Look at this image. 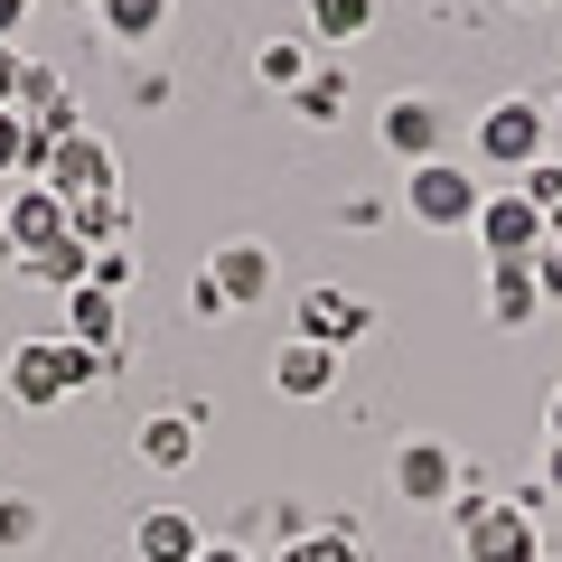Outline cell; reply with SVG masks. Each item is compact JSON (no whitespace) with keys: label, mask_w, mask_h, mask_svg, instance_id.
<instances>
[{"label":"cell","mask_w":562,"mask_h":562,"mask_svg":"<svg viewBox=\"0 0 562 562\" xmlns=\"http://www.w3.org/2000/svg\"><path fill=\"white\" fill-rule=\"evenodd\" d=\"M0 375H10V403L47 413V403H66L76 384H94V375H103V357H94V347H76V338H20Z\"/></svg>","instance_id":"1"},{"label":"cell","mask_w":562,"mask_h":562,"mask_svg":"<svg viewBox=\"0 0 562 562\" xmlns=\"http://www.w3.org/2000/svg\"><path fill=\"white\" fill-rule=\"evenodd\" d=\"M29 179L57 188L66 206H76V198H103V188H113V150H103L94 132H66V140L38 132V150H29Z\"/></svg>","instance_id":"2"},{"label":"cell","mask_w":562,"mask_h":562,"mask_svg":"<svg viewBox=\"0 0 562 562\" xmlns=\"http://www.w3.org/2000/svg\"><path fill=\"white\" fill-rule=\"evenodd\" d=\"M543 150H553V122H543V103H487L479 113V160H497V169H535Z\"/></svg>","instance_id":"3"},{"label":"cell","mask_w":562,"mask_h":562,"mask_svg":"<svg viewBox=\"0 0 562 562\" xmlns=\"http://www.w3.org/2000/svg\"><path fill=\"white\" fill-rule=\"evenodd\" d=\"M403 206H413L422 225H479V179H469L460 160H422V169H403Z\"/></svg>","instance_id":"4"},{"label":"cell","mask_w":562,"mask_h":562,"mask_svg":"<svg viewBox=\"0 0 562 562\" xmlns=\"http://www.w3.org/2000/svg\"><path fill=\"white\" fill-rule=\"evenodd\" d=\"M47 244H66V198H57V188H38V179H20V198L0 206V254H10V262H38Z\"/></svg>","instance_id":"5"},{"label":"cell","mask_w":562,"mask_h":562,"mask_svg":"<svg viewBox=\"0 0 562 562\" xmlns=\"http://www.w3.org/2000/svg\"><path fill=\"white\" fill-rule=\"evenodd\" d=\"M460 553H469V562H543V525H535V506L497 497L479 525H460Z\"/></svg>","instance_id":"6"},{"label":"cell","mask_w":562,"mask_h":562,"mask_svg":"<svg viewBox=\"0 0 562 562\" xmlns=\"http://www.w3.org/2000/svg\"><path fill=\"white\" fill-rule=\"evenodd\" d=\"M479 244H487V262H535L543 244H553V225H543V206H525L516 188H506V198L479 206Z\"/></svg>","instance_id":"7"},{"label":"cell","mask_w":562,"mask_h":562,"mask_svg":"<svg viewBox=\"0 0 562 562\" xmlns=\"http://www.w3.org/2000/svg\"><path fill=\"white\" fill-rule=\"evenodd\" d=\"M394 497L403 506H450L460 497V450L450 441H403L394 450Z\"/></svg>","instance_id":"8"},{"label":"cell","mask_w":562,"mask_h":562,"mask_svg":"<svg viewBox=\"0 0 562 562\" xmlns=\"http://www.w3.org/2000/svg\"><path fill=\"white\" fill-rule=\"evenodd\" d=\"M366 328H375V310H366L357 291H338V281H310L301 291V338L310 347H357Z\"/></svg>","instance_id":"9"},{"label":"cell","mask_w":562,"mask_h":562,"mask_svg":"<svg viewBox=\"0 0 562 562\" xmlns=\"http://www.w3.org/2000/svg\"><path fill=\"white\" fill-rule=\"evenodd\" d=\"M375 132H384V150H394L403 169L441 160V103H431V94H394V103H384V122H375Z\"/></svg>","instance_id":"10"},{"label":"cell","mask_w":562,"mask_h":562,"mask_svg":"<svg viewBox=\"0 0 562 562\" xmlns=\"http://www.w3.org/2000/svg\"><path fill=\"white\" fill-rule=\"evenodd\" d=\"M132 553L140 562H198L206 553V525L188 516V506H150V516L132 525Z\"/></svg>","instance_id":"11"},{"label":"cell","mask_w":562,"mask_h":562,"mask_svg":"<svg viewBox=\"0 0 562 562\" xmlns=\"http://www.w3.org/2000/svg\"><path fill=\"white\" fill-rule=\"evenodd\" d=\"M198 403H179V413H150V422H140V431H132V450H140V460H150V469H188V460H198Z\"/></svg>","instance_id":"12"},{"label":"cell","mask_w":562,"mask_h":562,"mask_svg":"<svg viewBox=\"0 0 562 562\" xmlns=\"http://www.w3.org/2000/svg\"><path fill=\"white\" fill-rule=\"evenodd\" d=\"M66 338L94 347V357H113V347H122V301L94 291V281H76V291H66Z\"/></svg>","instance_id":"13"},{"label":"cell","mask_w":562,"mask_h":562,"mask_svg":"<svg viewBox=\"0 0 562 562\" xmlns=\"http://www.w3.org/2000/svg\"><path fill=\"white\" fill-rule=\"evenodd\" d=\"M272 384H281L291 403H319L328 384H338V347H310V338H291V347L272 357Z\"/></svg>","instance_id":"14"},{"label":"cell","mask_w":562,"mask_h":562,"mask_svg":"<svg viewBox=\"0 0 562 562\" xmlns=\"http://www.w3.org/2000/svg\"><path fill=\"white\" fill-rule=\"evenodd\" d=\"M66 235H76L85 254H103V244H132V198H122V188L76 198V206H66Z\"/></svg>","instance_id":"15"},{"label":"cell","mask_w":562,"mask_h":562,"mask_svg":"<svg viewBox=\"0 0 562 562\" xmlns=\"http://www.w3.org/2000/svg\"><path fill=\"white\" fill-rule=\"evenodd\" d=\"M535 310H543L535 262H487V319H497V328H525Z\"/></svg>","instance_id":"16"},{"label":"cell","mask_w":562,"mask_h":562,"mask_svg":"<svg viewBox=\"0 0 562 562\" xmlns=\"http://www.w3.org/2000/svg\"><path fill=\"white\" fill-rule=\"evenodd\" d=\"M206 281L244 310V301H262V291H272V254H262V244H225V254L206 262Z\"/></svg>","instance_id":"17"},{"label":"cell","mask_w":562,"mask_h":562,"mask_svg":"<svg viewBox=\"0 0 562 562\" xmlns=\"http://www.w3.org/2000/svg\"><path fill=\"white\" fill-rule=\"evenodd\" d=\"M272 562H366V535H357V516H319V535L281 543Z\"/></svg>","instance_id":"18"},{"label":"cell","mask_w":562,"mask_h":562,"mask_svg":"<svg viewBox=\"0 0 562 562\" xmlns=\"http://www.w3.org/2000/svg\"><path fill=\"white\" fill-rule=\"evenodd\" d=\"M254 76H262V85H281V94H301V85H310V47H301V38H262Z\"/></svg>","instance_id":"19"},{"label":"cell","mask_w":562,"mask_h":562,"mask_svg":"<svg viewBox=\"0 0 562 562\" xmlns=\"http://www.w3.org/2000/svg\"><path fill=\"white\" fill-rule=\"evenodd\" d=\"M301 10H310L319 38H366L375 29V0H301Z\"/></svg>","instance_id":"20"},{"label":"cell","mask_w":562,"mask_h":562,"mask_svg":"<svg viewBox=\"0 0 562 562\" xmlns=\"http://www.w3.org/2000/svg\"><path fill=\"white\" fill-rule=\"evenodd\" d=\"M20 272H29V281H57V291H76V281H85V272H94V254H85V244H76V235H66V244H47V254H38V262H20Z\"/></svg>","instance_id":"21"},{"label":"cell","mask_w":562,"mask_h":562,"mask_svg":"<svg viewBox=\"0 0 562 562\" xmlns=\"http://www.w3.org/2000/svg\"><path fill=\"white\" fill-rule=\"evenodd\" d=\"M516 198H525V206H543V225L562 216V150H543V160L525 169V179H516Z\"/></svg>","instance_id":"22"},{"label":"cell","mask_w":562,"mask_h":562,"mask_svg":"<svg viewBox=\"0 0 562 562\" xmlns=\"http://www.w3.org/2000/svg\"><path fill=\"white\" fill-rule=\"evenodd\" d=\"M160 20H169V0H103V29L113 38H150Z\"/></svg>","instance_id":"23"},{"label":"cell","mask_w":562,"mask_h":562,"mask_svg":"<svg viewBox=\"0 0 562 562\" xmlns=\"http://www.w3.org/2000/svg\"><path fill=\"white\" fill-rule=\"evenodd\" d=\"M85 281H94V291H113V301H122V291H132V281H140L132 244H103V254H94V272H85Z\"/></svg>","instance_id":"24"},{"label":"cell","mask_w":562,"mask_h":562,"mask_svg":"<svg viewBox=\"0 0 562 562\" xmlns=\"http://www.w3.org/2000/svg\"><path fill=\"white\" fill-rule=\"evenodd\" d=\"M29 150H38V132H29V122L10 113V103H0V179H10V169L29 179Z\"/></svg>","instance_id":"25"},{"label":"cell","mask_w":562,"mask_h":562,"mask_svg":"<svg viewBox=\"0 0 562 562\" xmlns=\"http://www.w3.org/2000/svg\"><path fill=\"white\" fill-rule=\"evenodd\" d=\"M291 103H301L310 122H338V113H347V76H310V85H301Z\"/></svg>","instance_id":"26"},{"label":"cell","mask_w":562,"mask_h":562,"mask_svg":"<svg viewBox=\"0 0 562 562\" xmlns=\"http://www.w3.org/2000/svg\"><path fill=\"white\" fill-rule=\"evenodd\" d=\"M29 535H38V506H29V497H0V543H29Z\"/></svg>","instance_id":"27"},{"label":"cell","mask_w":562,"mask_h":562,"mask_svg":"<svg viewBox=\"0 0 562 562\" xmlns=\"http://www.w3.org/2000/svg\"><path fill=\"white\" fill-rule=\"evenodd\" d=\"M188 310H198V319H225V310H235V301H225L216 281H206V272H198V281H188Z\"/></svg>","instance_id":"28"},{"label":"cell","mask_w":562,"mask_h":562,"mask_svg":"<svg viewBox=\"0 0 562 562\" xmlns=\"http://www.w3.org/2000/svg\"><path fill=\"white\" fill-rule=\"evenodd\" d=\"M535 281H543V301H562V235L535 254Z\"/></svg>","instance_id":"29"},{"label":"cell","mask_w":562,"mask_h":562,"mask_svg":"<svg viewBox=\"0 0 562 562\" xmlns=\"http://www.w3.org/2000/svg\"><path fill=\"white\" fill-rule=\"evenodd\" d=\"M20 20H29V0H0V47L20 38Z\"/></svg>","instance_id":"30"},{"label":"cell","mask_w":562,"mask_h":562,"mask_svg":"<svg viewBox=\"0 0 562 562\" xmlns=\"http://www.w3.org/2000/svg\"><path fill=\"white\" fill-rule=\"evenodd\" d=\"M20 94V57H10V47H0V103Z\"/></svg>","instance_id":"31"},{"label":"cell","mask_w":562,"mask_h":562,"mask_svg":"<svg viewBox=\"0 0 562 562\" xmlns=\"http://www.w3.org/2000/svg\"><path fill=\"white\" fill-rule=\"evenodd\" d=\"M543 497H562V450H543Z\"/></svg>","instance_id":"32"},{"label":"cell","mask_w":562,"mask_h":562,"mask_svg":"<svg viewBox=\"0 0 562 562\" xmlns=\"http://www.w3.org/2000/svg\"><path fill=\"white\" fill-rule=\"evenodd\" d=\"M198 562H254V553H244V543H206Z\"/></svg>","instance_id":"33"},{"label":"cell","mask_w":562,"mask_h":562,"mask_svg":"<svg viewBox=\"0 0 562 562\" xmlns=\"http://www.w3.org/2000/svg\"><path fill=\"white\" fill-rule=\"evenodd\" d=\"M553 450H562V394H553Z\"/></svg>","instance_id":"34"},{"label":"cell","mask_w":562,"mask_h":562,"mask_svg":"<svg viewBox=\"0 0 562 562\" xmlns=\"http://www.w3.org/2000/svg\"><path fill=\"white\" fill-rule=\"evenodd\" d=\"M553 235H562V216H553Z\"/></svg>","instance_id":"35"}]
</instances>
